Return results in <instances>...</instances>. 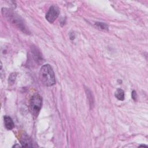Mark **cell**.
Wrapping results in <instances>:
<instances>
[{"label":"cell","instance_id":"cell-1","mask_svg":"<svg viewBox=\"0 0 148 148\" xmlns=\"http://www.w3.org/2000/svg\"><path fill=\"white\" fill-rule=\"evenodd\" d=\"M2 13L3 16L7 19V20L14 26L20 29L24 33L27 34L29 33V31H28V29L27 28L23 20L16 13L13 12L10 9L7 8H2Z\"/></svg>","mask_w":148,"mask_h":148},{"label":"cell","instance_id":"cell-2","mask_svg":"<svg viewBox=\"0 0 148 148\" xmlns=\"http://www.w3.org/2000/svg\"><path fill=\"white\" fill-rule=\"evenodd\" d=\"M39 77L40 82L46 86H51L56 83V78L54 71L49 64L43 65L39 72Z\"/></svg>","mask_w":148,"mask_h":148},{"label":"cell","instance_id":"cell-3","mask_svg":"<svg viewBox=\"0 0 148 148\" xmlns=\"http://www.w3.org/2000/svg\"><path fill=\"white\" fill-rule=\"evenodd\" d=\"M42 105V98L38 94H34L31 98L29 102V109L34 116H38Z\"/></svg>","mask_w":148,"mask_h":148},{"label":"cell","instance_id":"cell-4","mask_svg":"<svg viewBox=\"0 0 148 148\" xmlns=\"http://www.w3.org/2000/svg\"><path fill=\"white\" fill-rule=\"evenodd\" d=\"M59 14V8L55 5H52L51 6H50L46 14V18L49 23H53L58 17Z\"/></svg>","mask_w":148,"mask_h":148},{"label":"cell","instance_id":"cell-5","mask_svg":"<svg viewBox=\"0 0 148 148\" xmlns=\"http://www.w3.org/2000/svg\"><path fill=\"white\" fill-rule=\"evenodd\" d=\"M21 145L24 147H33L32 141L31 138L27 134H23L20 139Z\"/></svg>","mask_w":148,"mask_h":148},{"label":"cell","instance_id":"cell-6","mask_svg":"<svg viewBox=\"0 0 148 148\" xmlns=\"http://www.w3.org/2000/svg\"><path fill=\"white\" fill-rule=\"evenodd\" d=\"M32 57L34 59V61L38 64H40L42 62V56L41 53H40L39 51L38 50V49H36V47H32Z\"/></svg>","mask_w":148,"mask_h":148},{"label":"cell","instance_id":"cell-7","mask_svg":"<svg viewBox=\"0 0 148 148\" xmlns=\"http://www.w3.org/2000/svg\"><path fill=\"white\" fill-rule=\"evenodd\" d=\"M3 119H4L5 126L6 128L9 130H12L14 127V124L12 119H11V117L8 116H5Z\"/></svg>","mask_w":148,"mask_h":148},{"label":"cell","instance_id":"cell-8","mask_svg":"<svg viewBox=\"0 0 148 148\" xmlns=\"http://www.w3.org/2000/svg\"><path fill=\"white\" fill-rule=\"evenodd\" d=\"M115 97L117 99L120 101H123L124 99V91L121 88H118L115 91L114 94Z\"/></svg>","mask_w":148,"mask_h":148},{"label":"cell","instance_id":"cell-9","mask_svg":"<svg viewBox=\"0 0 148 148\" xmlns=\"http://www.w3.org/2000/svg\"><path fill=\"white\" fill-rule=\"evenodd\" d=\"M96 27L98 29L101 30H108V25L105 24V23H101V22H97L95 24Z\"/></svg>","mask_w":148,"mask_h":148},{"label":"cell","instance_id":"cell-10","mask_svg":"<svg viewBox=\"0 0 148 148\" xmlns=\"http://www.w3.org/2000/svg\"><path fill=\"white\" fill-rule=\"evenodd\" d=\"M16 76H17L16 73H11L10 75L9 76V79H8L9 83H10V84H13L14 83V82H15L16 79Z\"/></svg>","mask_w":148,"mask_h":148},{"label":"cell","instance_id":"cell-11","mask_svg":"<svg viewBox=\"0 0 148 148\" xmlns=\"http://www.w3.org/2000/svg\"><path fill=\"white\" fill-rule=\"evenodd\" d=\"M132 99L134 100V101H136V98H137V94H136V92L135 91H133L132 92Z\"/></svg>","mask_w":148,"mask_h":148},{"label":"cell","instance_id":"cell-12","mask_svg":"<svg viewBox=\"0 0 148 148\" xmlns=\"http://www.w3.org/2000/svg\"><path fill=\"white\" fill-rule=\"evenodd\" d=\"M13 147H20V146L18 145H15V146H13Z\"/></svg>","mask_w":148,"mask_h":148}]
</instances>
